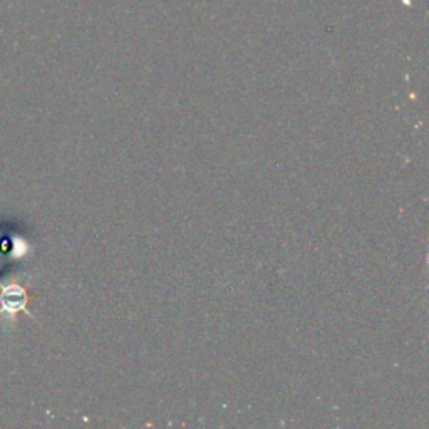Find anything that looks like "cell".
I'll use <instances>...</instances> for the list:
<instances>
[{
	"label": "cell",
	"instance_id": "6da1fadb",
	"mask_svg": "<svg viewBox=\"0 0 429 429\" xmlns=\"http://www.w3.org/2000/svg\"><path fill=\"white\" fill-rule=\"evenodd\" d=\"M0 300H2V307L7 312H20V310L26 309L29 296L27 292L19 285H9L2 290V296H0Z\"/></svg>",
	"mask_w": 429,
	"mask_h": 429
}]
</instances>
